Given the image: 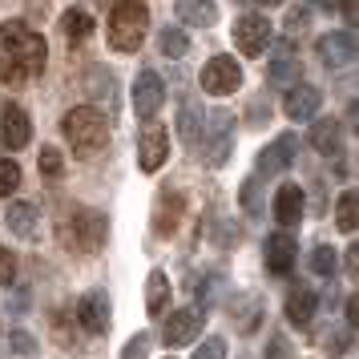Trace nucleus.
Returning <instances> with one entry per match:
<instances>
[{
    "label": "nucleus",
    "instance_id": "nucleus-28",
    "mask_svg": "<svg viewBox=\"0 0 359 359\" xmlns=\"http://www.w3.org/2000/svg\"><path fill=\"white\" fill-rule=\"evenodd\" d=\"M335 266H339V255H335L327 243H319L315 250H311V271H315L319 278H331L335 275Z\"/></svg>",
    "mask_w": 359,
    "mask_h": 359
},
{
    "label": "nucleus",
    "instance_id": "nucleus-29",
    "mask_svg": "<svg viewBox=\"0 0 359 359\" xmlns=\"http://www.w3.org/2000/svg\"><path fill=\"white\" fill-rule=\"evenodd\" d=\"M158 49H162V57H186L190 41H186V33H182V29H162V36H158Z\"/></svg>",
    "mask_w": 359,
    "mask_h": 359
},
{
    "label": "nucleus",
    "instance_id": "nucleus-46",
    "mask_svg": "<svg viewBox=\"0 0 359 359\" xmlns=\"http://www.w3.org/2000/svg\"><path fill=\"white\" fill-rule=\"evenodd\" d=\"M101 4H114V0H101Z\"/></svg>",
    "mask_w": 359,
    "mask_h": 359
},
{
    "label": "nucleus",
    "instance_id": "nucleus-23",
    "mask_svg": "<svg viewBox=\"0 0 359 359\" xmlns=\"http://www.w3.org/2000/svg\"><path fill=\"white\" fill-rule=\"evenodd\" d=\"M170 303V275L165 271H149L146 278V311L149 315H162Z\"/></svg>",
    "mask_w": 359,
    "mask_h": 359
},
{
    "label": "nucleus",
    "instance_id": "nucleus-24",
    "mask_svg": "<svg viewBox=\"0 0 359 359\" xmlns=\"http://www.w3.org/2000/svg\"><path fill=\"white\" fill-rule=\"evenodd\" d=\"M61 33H65L69 45H81L85 36L93 33V17L85 8H69L65 17H61Z\"/></svg>",
    "mask_w": 359,
    "mask_h": 359
},
{
    "label": "nucleus",
    "instance_id": "nucleus-44",
    "mask_svg": "<svg viewBox=\"0 0 359 359\" xmlns=\"http://www.w3.org/2000/svg\"><path fill=\"white\" fill-rule=\"evenodd\" d=\"M259 8H275V4H283V0H255Z\"/></svg>",
    "mask_w": 359,
    "mask_h": 359
},
{
    "label": "nucleus",
    "instance_id": "nucleus-8",
    "mask_svg": "<svg viewBox=\"0 0 359 359\" xmlns=\"http://www.w3.org/2000/svg\"><path fill=\"white\" fill-rule=\"evenodd\" d=\"M243 85V69L234 57H210L206 65H202V89L214 93V97H226Z\"/></svg>",
    "mask_w": 359,
    "mask_h": 359
},
{
    "label": "nucleus",
    "instance_id": "nucleus-11",
    "mask_svg": "<svg viewBox=\"0 0 359 359\" xmlns=\"http://www.w3.org/2000/svg\"><path fill=\"white\" fill-rule=\"evenodd\" d=\"M226 311H230V319H234V327H238L243 335H255L259 323H262V315H266V303H262L255 291H234Z\"/></svg>",
    "mask_w": 359,
    "mask_h": 359
},
{
    "label": "nucleus",
    "instance_id": "nucleus-30",
    "mask_svg": "<svg viewBox=\"0 0 359 359\" xmlns=\"http://www.w3.org/2000/svg\"><path fill=\"white\" fill-rule=\"evenodd\" d=\"M266 77L275 85H299V61H294V57H278Z\"/></svg>",
    "mask_w": 359,
    "mask_h": 359
},
{
    "label": "nucleus",
    "instance_id": "nucleus-15",
    "mask_svg": "<svg viewBox=\"0 0 359 359\" xmlns=\"http://www.w3.org/2000/svg\"><path fill=\"white\" fill-rule=\"evenodd\" d=\"M262 255H266V271L283 278V275H291L294 259H299V243H294L287 230H278V234H271V238H266Z\"/></svg>",
    "mask_w": 359,
    "mask_h": 359
},
{
    "label": "nucleus",
    "instance_id": "nucleus-10",
    "mask_svg": "<svg viewBox=\"0 0 359 359\" xmlns=\"http://www.w3.org/2000/svg\"><path fill=\"white\" fill-rule=\"evenodd\" d=\"M198 331H202V311L198 307H182L162 323V343L165 347H186V343L198 339Z\"/></svg>",
    "mask_w": 359,
    "mask_h": 359
},
{
    "label": "nucleus",
    "instance_id": "nucleus-25",
    "mask_svg": "<svg viewBox=\"0 0 359 359\" xmlns=\"http://www.w3.org/2000/svg\"><path fill=\"white\" fill-rule=\"evenodd\" d=\"M311 146L319 149V154H335V149H339V121H335V117L315 121V126H311Z\"/></svg>",
    "mask_w": 359,
    "mask_h": 359
},
{
    "label": "nucleus",
    "instance_id": "nucleus-34",
    "mask_svg": "<svg viewBox=\"0 0 359 359\" xmlns=\"http://www.w3.org/2000/svg\"><path fill=\"white\" fill-rule=\"evenodd\" d=\"M194 359H226V343L218 339V335H210V339L194 351Z\"/></svg>",
    "mask_w": 359,
    "mask_h": 359
},
{
    "label": "nucleus",
    "instance_id": "nucleus-16",
    "mask_svg": "<svg viewBox=\"0 0 359 359\" xmlns=\"http://www.w3.org/2000/svg\"><path fill=\"white\" fill-rule=\"evenodd\" d=\"M319 105H323V93L315 89V85H291L287 89V101H283V114L291 117V121H311V117L319 114Z\"/></svg>",
    "mask_w": 359,
    "mask_h": 359
},
{
    "label": "nucleus",
    "instance_id": "nucleus-33",
    "mask_svg": "<svg viewBox=\"0 0 359 359\" xmlns=\"http://www.w3.org/2000/svg\"><path fill=\"white\" fill-rule=\"evenodd\" d=\"M323 347L331 351V355H343V351L351 347V327H347V323H343V327H335V331H331V335L323 339Z\"/></svg>",
    "mask_w": 359,
    "mask_h": 359
},
{
    "label": "nucleus",
    "instance_id": "nucleus-42",
    "mask_svg": "<svg viewBox=\"0 0 359 359\" xmlns=\"http://www.w3.org/2000/svg\"><path fill=\"white\" fill-rule=\"evenodd\" d=\"M343 4V17H347V25H355V0H339Z\"/></svg>",
    "mask_w": 359,
    "mask_h": 359
},
{
    "label": "nucleus",
    "instance_id": "nucleus-45",
    "mask_svg": "<svg viewBox=\"0 0 359 359\" xmlns=\"http://www.w3.org/2000/svg\"><path fill=\"white\" fill-rule=\"evenodd\" d=\"M315 4H323V8H335V4H339V0H315Z\"/></svg>",
    "mask_w": 359,
    "mask_h": 359
},
{
    "label": "nucleus",
    "instance_id": "nucleus-27",
    "mask_svg": "<svg viewBox=\"0 0 359 359\" xmlns=\"http://www.w3.org/2000/svg\"><path fill=\"white\" fill-rule=\"evenodd\" d=\"M198 130H202V114H198L194 101H186V105H182V114H178L182 142H186V146H198Z\"/></svg>",
    "mask_w": 359,
    "mask_h": 359
},
{
    "label": "nucleus",
    "instance_id": "nucleus-5",
    "mask_svg": "<svg viewBox=\"0 0 359 359\" xmlns=\"http://www.w3.org/2000/svg\"><path fill=\"white\" fill-rule=\"evenodd\" d=\"M234 149V114L230 109H214L210 121H206V133H202V154L210 165H222Z\"/></svg>",
    "mask_w": 359,
    "mask_h": 359
},
{
    "label": "nucleus",
    "instance_id": "nucleus-21",
    "mask_svg": "<svg viewBox=\"0 0 359 359\" xmlns=\"http://www.w3.org/2000/svg\"><path fill=\"white\" fill-rule=\"evenodd\" d=\"M315 311H319V294L311 291V287H291V294H287V319H291L294 327H311L315 323Z\"/></svg>",
    "mask_w": 359,
    "mask_h": 359
},
{
    "label": "nucleus",
    "instance_id": "nucleus-36",
    "mask_svg": "<svg viewBox=\"0 0 359 359\" xmlns=\"http://www.w3.org/2000/svg\"><path fill=\"white\" fill-rule=\"evenodd\" d=\"M8 347H13L17 355H36L33 335H25V331H8Z\"/></svg>",
    "mask_w": 359,
    "mask_h": 359
},
{
    "label": "nucleus",
    "instance_id": "nucleus-13",
    "mask_svg": "<svg viewBox=\"0 0 359 359\" xmlns=\"http://www.w3.org/2000/svg\"><path fill=\"white\" fill-rule=\"evenodd\" d=\"M315 53H319V61L327 69H343L351 65V57H355V33L351 29H343V33H327L315 41Z\"/></svg>",
    "mask_w": 359,
    "mask_h": 359
},
{
    "label": "nucleus",
    "instance_id": "nucleus-2",
    "mask_svg": "<svg viewBox=\"0 0 359 359\" xmlns=\"http://www.w3.org/2000/svg\"><path fill=\"white\" fill-rule=\"evenodd\" d=\"M61 133L69 137V146H73L77 158H93L97 149L109 146V121H105V114L93 109V105L69 109V114L61 117Z\"/></svg>",
    "mask_w": 359,
    "mask_h": 359
},
{
    "label": "nucleus",
    "instance_id": "nucleus-31",
    "mask_svg": "<svg viewBox=\"0 0 359 359\" xmlns=\"http://www.w3.org/2000/svg\"><path fill=\"white\" fill-rule=\"evenodd\" d=\"M41 174H49V178H61V174H65V158H61V149H53V146L41 149Z\"/></svg>",
    "mask_w": 359,
    "mask_h": 359
},
{
    "label": "nucleus",
    "instance_id": "nucleus-17",
    "mask_svg": "<svg viewBox=\"0 0 359 359\" xmlns=\"http://www.w3.org/2000/svg\"><path fill=\"white\" fill-rule=\"evenodd\" d=\"M294 154H299V137H294V133L275 137V142L259 154V174H266V178H271V174H283V170L294 162Z\"/></svg>",
    "mask_w": 359,
    "mask_h": 359
},
{
    "label": "nucleus",
    "instance_id": "nucleus-39",
    "mask_svg": "<svg viewBox=\"0 0 359 359\" xmlns=\"http://www.w3.org/2000/svg\"><path fill=\"white\" fill-rule=\"evenodd\" d=\"M13 278H17V259L0 246V283H13Z\"/></svg>",
    "mask_w": 359,
    "mask_h": 359
},
{
    "label": "nucleus",
    "instance_id": "nucleus-1",
    "mask_svg": "<svg viewBox=\"0 0 359 359\" xmlns=\"http://www.w3.org/2000/svg\"><path fill=\"white\" fill-rule=\"evenodd\" d=\"M45 36L25 20H4L0 25V81L25 85L45 73Z\"/></svg>",
    "mask_w": 359,
    "mask_h": 359
},
{
    "label": "nucleus",
    "instance_id": "nucleus-22",
    "mask_svg": "<svg viewBox=\"0 0 359 359\" xmlns=\"http://www.w3.org/2000/svg\"><path fill=\"white\" fill-rule=\"evenodd\" d=\"M178 20L194 25V29H210V25H218V4L214 0H178Z\"/></svg>",
    "mask_w": 359,
    "mask_h": 359
},
{
    "label": "nucleus",
    "instance_id": "nucleus-26",
    "mask_svg": "<svg viewBox=\"0 0 359 359\" xmlns=\"http://www.w3.org/2000/svg\"><path fill=\"white\" fill-rule=\"evenodd\" d=\"M335 226L343 234H355V226H359V198L351 190H343L339 202H335Z\"/></svg>",
    "mask_w": 359,
    "mask_h": 359
},
{
    "label": "nucleus",
    "instance_id": "nucleus-38",
    "mask_svg": "<svg viewBox=\"0 0 359 359\" xmlns=\"http://www.w3.org/2000/svg\"><path fill=\"white\" fill-rule=\"evenodd\" d=\"M303 29H307V8H291V13H287V33L299 36Z\"/></svg>",
    "mask_w": 359,
    "mask_h": 359
},
{
    "label": "nucleus",
    "instance_id": "nucleus-18",
    "mask_svg": "<svg viewBox=\"0 0 359 359\" xmlns=\"http://www.w3.org/2000/svg\"><path fill=\"white\" fill-rule=\"evenodd\" d=\"M182 210H186V198H182L178 190H162L158 202H154V234L170 238L182 222Z\"/></svg>",
    "mask_w": 359,
    "mask_h": 359
},
{
    "label": "nucleus",
    "instance_id": "nucleus-9",
    "mask_svg": "<svg viewBox=\"0 0 359 359\" xmlns=\"http://www.w3.org/2000/svg\"><path fill=\"white\" fill-rule=\"evenodd\" d=\"M162 105H165L162 77H158L154 69H142V73H137V81H133V114L142 117V121H154Z\"/></svg>",
    "mask_w": 359,
    "mask_h": 359
},
{
    "label": "nucleus",
    "instance_id": "nucleus-6",
    "mask_svg": "<svg viewBox=\"0 0 359 359\" xmlns=\"http://www.w3.org/2000/svg\"><path fill=\"white\" fill-rule=\"evenodd\" d=\"M271 36H275V29H271V20L259 17V13H246V17L234 20V45H238L243 57H262L266 45H271Z\"/></svg>",
    "mask_w": 359,
    "mask_h": 359
},
{
    "label": "nucleus",
    "instance_id": "nucleus-37",
    "mask_svg": "<svg viewBox=\"0 0 359 359\" xmlns=\"http://www.w3.org/2000/svg\"><path fill=\"white\" fill-rule=\"evenodd\" d=\"M243 206H246L250 214L262 210V206H259V178H246V182H243Z\"/></svg>",
    "mask_w": 359,
    "mask_h": 359
},
{
    "label": "nucleus",
    "instance_id": "nucleus-32",
    "mask_svg": "<svg viewBox=\"0 0 359 359\" xmlns=\"http://www.w3.org/2000/svg\"><path fill=\"white\" fill-rule=\"evenodd\" d=\"M20 186V165L17 162H4L0 158V198H8Z\"/></svg>",
    "mask_w": 359,
    "mask_h": 359
},
{
    "label": "nucleus",
    "instance_id": "nucleus-35",
    "mask_svg": "<svg viewBox=\"0 0 359 359\" xmlns=\"http://www.w3.org/2000/svg\"><path fill=\"white\" fill-rule=\"evenodd\" d=\"M149 355V335L142 331V335H133L130 343H126V351H121V359H146Z\"/></svg>",
    "mask_w": 359,
    "mask_h": 359
},
{
    "label": "nucleus",
    "instance_id": "nucleus-12",
    "mask_svg": "<svg viewBox=\"0 0 359 359\" xmlns=\"http://www.w3.org/2000/svg\"><path fill=\"white\" fill-rule=\"evenodd\" d=\"M0 142L8 149H25L33 142V121H29V114H25L20 105H13V101L0 109Z\"/></svg>",
    "mask_w": 359,
    "mask_h": 359
},
{
    "label": "nucleus",
    "instance_id": "nucleus-43",
    "mask_svg": "<svg viewBox=\"0 0 359 359\" xmlns=\"http://www.w3.org/2000/svg\"><path fill=\"white\" fill-rule=\"evenodd\" d=\"M343 259H347V275L355 278V259H359V250H355V246H351V250H347V255H343Z\"/></svg>",
    "mask_w": 359,
    "mask_h": 359
},
{
    "label": "nucleus",
    "instance_id": "nucleus-7",
    "mask_svg": "<svg viewBox=\"0 0 359 359\" xmlns=\"http://www.w3.org/2000/svg\"><path fill=\"white\" fill-rule=\"evenodd\" d=\"M165 158H170V133H165V126H158V121H146L142 133H137V165H142L146 174H158L165 165Z\"/></svg>",
    "mask_w": 359,
    "mask_h": 359
},
{
    "label": "nucleus",
    "instance_id": "nucleus-41",
    "mask_svg": "<svg viewBox=\"0 0 359 359\" xmlns=\"http://www.w3.org/2000/svg\"><path fill=\"white\" fill-rule=\"evenodd\" d=\"M355 323H359V303L355 299H347V327L355 331Z\"/></svg>",
    "mask_w": 359,
    "mask_h": 359
},
{
    "label": "nucleus",
    "instance_id": "nucleus-3",
    "mask_svg": "<svg viewBox=\"0 0 359 359\" xmlns=\"http://www.w3.org/2000/svg\"><path fill=\"white\" fill-rule=\"evenodd\" d=\"M149 4L146 0H114L109 4V45L117 53H133L146 41Z\"/></svg>",
    "mask_w": 359,
    "mask_h": 359
},
{
    "label": "nucleus",
    "instance_id": "nucleus-14",
    "mask_svg": "<svg viewBox=\"0 0 359 359\" xmlns=\"http://www.w3.org/2000/svg\"><path fill=\"white\" fill-rule=\"evenodd\" d=\"M77 323L89 335H105L109 331V299H105V291H89L77 299Z\"/></svg>",
    "mask_w": 359,
    "mask_h": 359
},
{
    "label": "nucleus",
    "instance_id": "nucleus-20",
    "mask_svg": "<svg viewBox=\"0 0 359 359\" xmlns=\"http://www.w3.org/2000/svg\"><path fill=\"white\" fill-rule=\"evenodd\" d=\"M4 222H8V230H13L17 238H25V243H36V238H41V210L29 206V202H13L8 214H4Z\"/></svg>",
    "mask_w": 359,
    "mask_h": 359
},
{
    "label": "nucleus",
    "instance_id": "nucleus-19",
    "mask_svg": "<svg viewBox=\"0 0 359 359\" xmlns=\"http://www.w3.org/2000/svg\"><path fill=\"white\" fill-rule=\"evenodd\" d=\"M275 222L278 226H299V218H303V210H307V198H303V186H278L275 194Z\"/></svg>",
    "mask_w": 359,
    "mask_h": 359
},
{
    "label": "nucleus",
    "instance_id": "nucleus-40",
    "mask_svg": "<svg viewBox=\"0 0 359 359\" xmlns=\"http://www.w3.org/2000/svg\"><path fill=\"white\" fill-rule=\"evenodd\" d=\"M266 359H291V343L283 339V335H275V339L266 343Z\"/></svg>",
    "mask_w": 359,
    "mask_h": 359
},
{
    "label": "nucleus",
    "instance_id": "nucleus-4",
    "mask_svg": "<svg viewBox=\"0 0 359 359\" xmlns=\"http://www.w3.org/2000/svg\"><path fill=\"white\" fill-rule=\"evenodd\" d=\"M105 234H109V222H105V214L97 210H73L65 226V246L73 250H81V255H97L101 246H105Z\"/></svg>",
    "mask_w": 359,
    "mask_h": 359
}]
</instances>
